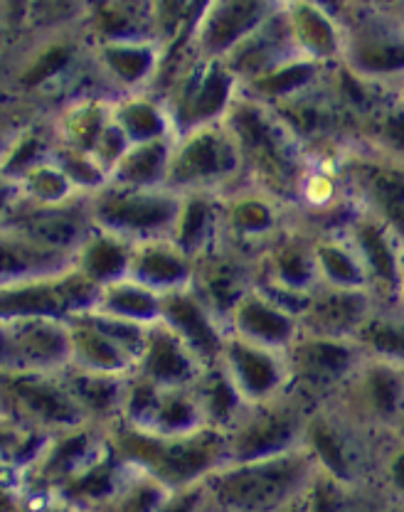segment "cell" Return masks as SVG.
<instances>
[{"instance_id":"5","label":"cell","mask_w":404,"mask_h":512,"mask_svg":"<svg viewBox=\"0 0 404 512\" xmlns=\"http://www.w3.org/2000/svg\"><path fill=\"white\" fill-rule=\"evenodd\" d=\"M336 170L355 210L380 220L404 244V160L348 143Z\"/></svg>"},{"instance_id":"18","label":"cell","mask_w":404,"mask_h":512,"mask_svg":"<svg viewBox=\"0 0 404 512\" xmlns=\"http://www.w3.org/2000/svg\"><path fill=\"white\" fill-rule=\"evenodd\" d=\"M220 365L247 407L269 402L291 389L286 352L262 348L232 333H227L225 345H222Z\"/></svg>"},{"instance_id":"15","label":"cell","mask_w":404,"mask_h":512,"mask_svg":"<svg viewBox=\"0 0 404 512\" xmlns=\"http://www.w3.org/2000/svg\"><path fill=\"white\" fill-rule=\"evenodd\" d=\"M97 293L99 286H94L74 266H69L57 274L0 286V318L69 320L92 308Z\"/></svg>"},{"instance_id":"23","label":"cell","mask_w":404,"mask_h":512,"mask_svg":"<svg viewBox=\"0 0 404 512\" xmlns=\"http://www.w3.org/2000/svg\"><path fill=\"white\" fill-rule=\"evenodd\" d=\"M252 286L254 261L247 256L232 252L227 247H217L215 252L195 259L193 288L222 323H227L232 308Z\"/></svg>"},{"instance_id":"17","label":"cell","mask_w":404,"mask_h":512,"mask_svg":"<svg viewBox=\"0 0 404 512\" xmlns=\"http://www.w3.org/2000/svg\"><path fill=\"white\" fill-rule=\"evenodd\" d=\"M340 232L348 237L368 276V288L377 306H397L400 301L404 244L380 220L355 210Z\"/></svg>"},{"instance_id":"38","label":"cell","mask_w":404,"mask_h":512,"mask_svg":"<svg viewBox=\"0 0 404 512\" xmlns=\"http://www.w3.org/2000/svg\"><path fill=\"white\" fill-rule=\"evenodd\" d=\"M175 138V136H173ZM173 138L134 143L111 168L109 183L124 188H166Z\"/></svg>"},{"instance_id":"10","label":"cell","mask_w":404,"mask_h":512,"mask_svg":"<svg viewBox=\"0 0 404 512\" xmlns=\"http://www.w3.org/2000/svg\"><path fill=\"white\" fill-rule=\"evenodd\" d=\"M0 407L23 429L47 436L89 424L69 392L65 370L0 375Z\"/></svg>"},{"instance_id":"4","label":"cell","mask_w":404,"mask_h":512,"mask_svg":"<svg viewBox=\"0 0 404 512\" xmlns=\"http://www.w3.org/2000/svg\"><path fill=\"white\" fill-rule=\"evenodd\" d=\"M242 183V158L225 121L193 128L173 138L166 188L178 195L188 192L225 195Z\"/></svg>"},{"instance_id":"21","label":"cell","mask_w":404,"mask_h":512,"mask_svg":"<svg viewBox=\"0 0 404 512\" xmlns=\"http://www.w3.org/2000/svg\"><path fill=\"white\" fill-rule=\"evenodd\" d=\"M13 370L62 372L69 367V323L60 318H8Z\"/></svg>"},{"instance_id":"25","label":"cell","mask_w":404,"mask_h":512,"mask_svg":"<svg viewBox=\"0 0 404 512\" xmlns=\"http://www.w3.org/2000/svg\"><path fill=\"white\" fill-rule=\"evenodd\" d=\"M69 323V367L97 375L129 377L136 370V357L119 340L111 338L92 311H82Z\"/></svg>"},{"instance_id":"6","label":"cell","mask_w":404,"mask_h":512,"mask_svg":"<svg viewBox=\"0 0 404 512\" xmlns=\"http://www.w3.org/2000/svg\"><path fill=\"white\" fill-rule=\"evenodd\" d=\"M89 217L97 229L138 244L170 237L180 210V195L170 188H124L106 183L87 197Z\"/></svg>"},{"instance_id":"52","label":"cell","mask_w":404,"mask_h":512,"mask_svg":"<svg viewBox=\"0 0 404 512\" xmlns=\"http://www.w3.org/2000/svg\"><path fill=\"white\" fill-rule=\"evenodd\" d=\"M395 92H397V96H400V99L404 101V79H402L400 84H397V87H395Z\"/></svg>"},{"instance_id":"19","label":"cell","mask_w":404,"mask_h":512,"mask_svg":"<svg viewBox=\"0 0 404 512\" xmlns=\"http://www.w3.org/2000/svg\"><path fill=\"white\" fill-rule=\"evenodd\" d=\"M161 323H166L188 345L190 352L198 357L205 370L220 362L227 328L215 316V311L202 301L193 284L163 296Z\"/></svg>"},{"instance_id":"7","label":"cell","mask_w":404,"mask_h":512,"mask_svg":"<svg viewBox=\"0 0 404 512\" xmlns=\"http://www.w3.org/2000/svg\"><path fill=\"white\" fill-rule=\"evenodd\" d=\"M166 104L173 133L180 136L193 128L225 121L239 94V79L225 60H202L178 69L158 92Z\"/></svg>"},{"instance_id":"37","label":"cell","mask_w":404,"mask_h":512,"mask_svg":"<svg viewBox=\"0 0 404 512\" xmlns=\"http://www.w3.org/2000/svg\"><path fill=\"white\" fill-rule=\"evenodd\" d=\"M313 252H316V266L318 276H321V286L370 291L363 264H360L353 244L348 242V237H345L340 229L316 232V237H313Z\"/></svg>"},{"instance_id":"3","label":"cell","mask_w":404,"mask_h":512,"mask_svg":"<svg viewBox=\"0 0 404 512\" xmlns=\"http://www.w3.org/2000/svg\"><path fill=\"white\" fill-rule=\"evenodd\" d=\"M318 466L306 446L249 463H225L205 480V498L227 512H274L306 493Z\"/></svg>"},{"instance_id":"14","label":"cell","mask_w":404,"mask_h":512,"mask_svg":"<svg viewBox=\"0 0 404 512\" xmlns=\"http://www.w3.org/2000/svg\"><path fill=\"white\" fill-rule=\"evenodd\" d=\"M340 64L368 82L395 89L404 79V28L385 13L353 18L343 32Z\"/></svg>"},{"instance_id":"50","label":"cell","mask_w":404,"mask_h":512,"mask_svg":"<svg viewBox=\"0 0 404 512\" xmlns=\"http://www.w3.org/2000/svg\"><path fill=\"white\" fill-rule=\"evenodd\" d=\"M195 512H227V510H222V508H217V505L215 503H210V500H202V503H200V508L198 510H195Z\"/></svg>"},{"instance_id":"35","label":"cell","mask_w":404,"mask_h":512,"mask_svg":"<svg viewBox=\"0 0 404 512\" xmlns=\"http://www.w3.org/2000/svg\"><path fill=\"white\" fill-rule=\"evenodd\" d=\"M328 69L331 67H326V64L296 55L291 60L276 64L274 69L264 72L262 77L239 84V87H242V92L262 101V104L276 106L281 101L291 99V96H299L323 84V79L328 77Z\"/></svg>"},{"instance_id":"30","label":"cell","mask_w":404,"mask_h":512,"mask_svg":"<svg viewBox=\"0 0 404 512\" xmlns=\"http://www.w3.org/2000/svg\"><path fill=\"white\" fill-rule=\"evenodd\" d=\"M65 382L89 424L109 429L111 424L121 421L126 377L97 375V372H84L77 370V367H67Z\"/></svg>"},{"instance_id":"26","label":"cell","mask_w":404,"mask_h":512,"mask_svg":"<svg viewBox=\"0 0 404 512\" xmlns=\"http://www.w3.org/2000/svg\"><path fill=\"white\" fill-rule=\"evenodd\" d=\"M94 64L116 96L151 92L161 72L151 42H101Z\"/></svg>"},{"instance_id":"27","label":"cell","mask_w":404,"mask_h":512,"mask_svg":"<svg viewBox=\"0 0 404 512\" xmlns=\"http://www.w3.org/2000/svg\"><path fill=\"white\" fill-rule=\"evenodd\" d=\"M129 276L138 284L166 296L170 291L193 284L195 259L185 254L170 237L148 239V242L134 244Z\"/></svg>"},{"instance_id":"32","label":"cell","mask_w":404,"mask_h":512,"mask_svg":"<svg viewBox=\"0 0 404 512\" xmlns=\"http://www.w3.org/2000/svg\"><path fill=\"white\" fill-rule=\"evenodd\" d=\"M131 254H134V244L94 227L74 252L72 266L84 279L101 288L129 276Z\"/></svg>"},{"instance_id":"49","label":"cell","mask_w":404,"mask_h":512,"mask_svg":"<svg viewBox=\"0 0 404 512\" xmlns=\"http://www.w3.org/2000/svg\"><path fill=\"white\" fill-rule=\"evenodd\" d=\"M308 488H311V485H308ZM274 512H311V508H308V490H306V493H301L299 498L291 500V503L281 505V508L274 510Z\"/></svg>"},{"instance_id":"53","label":"cell","mask_w":404,"mask_h":512,"mask_svg":"<svg viewBox=\"0 0 404 512\" xmlns=\"http://www.w3.org/2000/svg\"><path fill=\"white\" fill-rule=\"evenodd\" d=\"M397 434L404 436V414H402V424H400V429H397Z\"/></svg>"},{"instance_id":"31","label":"cell","mask_w":404,"mask_h":512,"mask_svg":"<svg viewBox=\"0 0 404 512\" xmlns=\"http://www.w3.org/2000/svg\"><path fill=\"white\" fill-rule=\"evenodd\" d=\"M291 28V37H294L296 52L301 57H308L313 62H321L326 67L340 62L343 57V30L333 23V15L321 10L318 5L303 3L294 8V13L286 15Z\"/></svg>"},{"instance_id":"9","label":"cell","mask_w":404,"mask_h":512,"mask_svg":"<svg viewBox=\"0 0 404 512\" xmlns=\"http://www.w3.org/2000/svg\"><path fill=\"white\" fill-rule=\"evenodd\" d=\"M311 409V404L294 392L262 404H249L225 431L227 463L262 461L303 446V429Z\"/></svg>"},{"instance_id":"44","label":"cell","mask_w":404,"mask_h":512,"mask_svg":"<svg viewBox=\"0 0 404 512\" xmlns=\"http://www.w3.org/2000/svg\"><path fill=\"white\" fill-rule=\"evenodd\" d=\"M18 190L20 197L35 202V205H65V202L82 197L52 156L30 168L18 180Z\"/></svg>"},{"instance_id":"54","label":"cell","mask_w":404,"mask_h":512,"mask_svg":"<svg viewBox=\"0 0 404 512\" xmlns=\"http://www.w3.org/2000/svg\"><path fill=\"white\" fill-rule=\"evenodd\" d=\"M0 416H5V414H3V407H0Z\"/></svg>"},{"instance_id":"1","label":"cell","mask_w":404,"mask_h":512,"mask_svg":"<svg viewBox=\"0 0 404 512\" xmlns=\"http://www.w3.org/2000/svg\"><path fill=\"white\" fill-rule=\"evenodd\" d=\"M225 126L237 143L244 183L271 192L296 210L311 158L274 109L239 87Z\"/></svg>"},{"instance_id":"43","label":"cell","mask_w":404,"mask_h":512,"mask_svg":"<svg viewBox=\"0 0 404 512\" xmlns=\"http://www.w3.org/2000/svg\"><path fill=\"white\" fill-rule=\"evenodd\" d=\"M195 394H198L207 426H212V429L227 431L239 419V414L247 409V404L239 397L237 387L227 377V372L222 370L220 362L202 370L198 382H195Z\"/></svg>"},{"instance_id":"42","label":"cell","mask_w":404,"mask_h":512,"mask_svg":"<svg viewBox=\"0 0 404 512\" xmlns=\"http://www.w3.org/2000/svg\"><path fill=\"white\" fill-rule=\"evenodd\" d=\"M353 143L397 160H404V101L392 92L355 128Z\"/></svg>"},{"instance_id":"33","label":"cell","mask_w":404,"mask_h":512,"mask_svg":"<svg viewBox=\"0 0 404 512\" xmlns=\"http://www.w3.org/2000/svg\"><path fill=\"white\" fill-rule=\"evenodd\" d=\"M311 512H397L377 483H343L318 471L308 488Z\"/></svg>"},{"instance_id":"46","label":"cell","mask_w":404,"mask_h":512,"mask_svg":"<svg viewBox=\"0 0 404 512\" xmlns=\"http://www.w3.org/2000/svg\"><path fill=\"white\" fill-rule=\"evenodd\" d=\"M372 483L382 488V493L402 508L404 505V436L392 434L382 439L380 451H377L375 473Z\"/></svg>"},{"instance_id":"2","label":"cell","mask_w":404,"mask_h":512,"mask_svg":"<svg viewBox=\"0 0 404 512\" xmlns=\"http://www.w3.org/2000/svg\"><path fill=\"white\" fill-rule=\"evenodd\" d=\"M106 436L126 463L151 473L173 490L202 485L227 463L225 431L212 426L183 436H161L116 421L106 429Z\"/></svg>"},{"instance_id":"8","label":"cell","mask_w":404,"mask_h":512,"mask_svg":"<svg viewBox=\"0 0 404 512\" xmlns=\"http://www.w3.org/2000/svg\"><path fill=\"white\" fill-rule=\"evenodd\" d=\"M313 237L316 232L296 215L254 259V286L267 291L296 316L306 306L308 296L321 286Z\"/></svg>"},{"instance_id":"51","label":"cell","mask_w":404,"mask_h":512,"mask_svg":"<svg viewBox=\"0 0 404 512\" xmlns=\"http://www.w3.org/2000/svg\"><path fill=\"white\" fill-rule=\"evenodd\" d=\"M397 306L404 311V259H402V281H400V301H397Z\"/></svg>"},{"instance_id":"13","label":"cell","mask_w":404,"mask_h":512,"mask_svg":"<svg viewBox=\"0 0 404 512\" xmlns=\"http://www.w3.org/2000/svg\"><path fill=\"white\" fill-rule=\"evenodd\" d=\"M294 217V207L271 192L249 183L237 185L222 195V247L254 261Z\"/></svg>"},{"instance_id":"24","label":"cell","mask_w":404,"mask_h":512,"mask_svg":"<svg viewBox=\"0 0 404 512\" xmlns=\"http://www.w3.org/2000/svg\"><path fill=\"white\" fill-rule=\"evenodd\" d=\"M205 367L190 352L188 345L168 328L166 323L148 325L146 343L136 362V375L146 377L158 387H193Z\"/></svg>"},{"instance_id":"12","label":"cell","mask_w":404,"mask_h":512,"mask_svg":"<svg viewBox=\"0 0 404 512\" xmlns=\"http://www.w3.org/2000/svg\"><path fill=\"white\" fill-rule=\"evenodd\" d=\"M363 357L353 338L299 333L286 350L291 375L289 392L311 407L328 404L348 384Z\"/></svg>"},{"instance_id":"40","label":"cell","mask_w":404,"mask_h":512,"mask_svg":"<svg viewBox=\"0 0 404 512\" xmlns=\"http://www.w3.org/2000/svg\"><path fill=\"white\" fill-rule=\"evenodd\" d=\"M205 426L207 421L200 409L198 394H195L193 384V387H161L151 416H148L146 424L136 426V429L151 431V434L161 436H183L193 434V431L198 429H205Z\"/></svg>"},{"instance_id":"11","label":"cell","mask_w":404,"mask_h":512,"mask_svg":"<svg viewBox=\"0 0 404 512\" xmlns=\"http://www.w3.org/2000/svg\"><path fill=\"white\" fill-rule=\"evenodd\" d=\"M328 404L365 434L387 439L402 424L404 367L363 357L348 384Z\"/></svg>"},{"instance_id":"39","label":"cell","mask_w":404,"mask_h":512,"mask_svg":"<svg viewBox=\"0 0 404 512\" xmlns=\"http://www.w3.org/2000/svg\"><path fill=\"white\" fill-rule=\"evenodd\" d=\"M161 306L163 296L161 293L151 291L148 286L138 284L131 276L106 284L99 288L97 301L92 308L106 313V316L124 318L138 325H153L161 320Z\"/></svg>"},{"instance_id":"20","label":"cell","mask_w":404,"mask_h":512,"mask_svg":"<svg viewBox=\"0 0 404 512\" xmlns=\"http://www.w3.org/2000/svg\"><path fill=\"white\" fill-rule=\"evenodd\" d=\"M227 333L262 348L286 352L301 333L299 316L259 286H252L227 316Z\"/></svg>"},{"instance_id":"34","label":"cell","mask_w":404,"mask_h":512,"mask_svg":"<svg viewBox=\"0 0 404 512\" xmlns=\"http://www.w3.org/2000/svg\"><path fill=\"white\" fill-rule=\"evenodd\" d=\"M111 116H114V124L121 128L129 146L175 136L166 104L153 92L116 96L111 101Z\"/></svg>"},{"instance_id":"28","label":"cell","mask_w":404,"mask_h":512,"mask_svg":"<svg viewBox=\"0 0 404 512\" xmlns=\"http://www.w3.org/2000/svg\"><path fill=\"white\" fill-rule=\"evenodd\" d=\"M170 239L193 259L222 247V195L217 192L180 195L178 220Z\"/></svg>"},{"instance_id":"47","label":"cell","mask_w":404,"mask_h":512,"mask_svg":"<svg viewBox=\"0 0 404 512\" xmlns=\"http://www.w3.org/2000/svg\"><path fill=\"white\" fill-rule=\"evenodd\" d=\"M18 195H20L18 183H13V180H8V178H3V175H0V217L5 215V210L13 205L15 197H18Z\"/></svg>"},{"instance_id":"41","label":"cell","mask_w":404,"mask_h":512,"mask_svg":"<svg viewBox=\"0 0 404 512\" xmlns=\"http://www.w3.org/2000/svg\"><path fill=\"white\" fill-rule=\"evenodd\" d=\"M353 340L365 357L404 367V311L400 306H375Z\"/></svg>"},{"instance_id":"36","label":"cell","mask_w":404,"mask_h":512,"mask_svg":"<svg viewBox=\"0 0 404 512\" xmlns=\"http://www.w3.org/2000/svg\"><path fill=\"white\" fill-rule=\"evenodd\" d=\"M72 266L69 256L47 252L20 234L0 229V286L57 274Z\"/></svg>"},{"instance_id":"29","label":"cell","mask_w":404,"mask_h":512,"mask_svg":"<svg viewBox=\"0 0 404 512\" xmlns=\"http://www.w3.org/2000/svg\"><path fill=\"white\" fill-rule=\"evenodd\" d=\"M262 0H222L202 25L200 52L205 60H225L232 50L264 23Z\"/></svg>"},{"instance_id":"45","label":"cell","mask_w":404,"mask_h":512,"mask_svg":"<svg viewBox=\"0 0 404 512\" xmlns=\"http://www.w3.org/2000/svg\"><path fill=\"white\" fill-rule=\"evenodd\" d=\"M52 158L65 170L69 183L77 188L79 195H94V192L109 183V173H106L104 165L92 153H84L77 151V148H67L57 143Z\"/></svg>"},{"instance_id":"48","label":"cell","mask_w":404,"mask_h":512,"mask_svg":"<svg viewBox=\"0 0 404 512\" xmlns=\"http://www.w3.org/2000/svg\"><path fill=\"white\" fill-rule=\"evenodd\" d=\"M303 3L318 5V8L326 10V13L333 15V18H340V15L345 13V0H303Z\"/></svg>"},{"instance_id":"22","label":"cell","mask_w":404,"mask_h":512,"mask_svg":"<svg viewBox=\"0 0 404 512\" xmlns=\"http://www.w3.org/2000/svg\"><path fill=\"white\" fill-rule=\"evenodd\" d=\"M375 306L377 301L370 291L318 286L299 313L301 333L353 338Z\"/></svg>"},{"instance_id":"16","label":"cell","mask_w":404,"mask_h":512,"mask_svg":"<svg viewBox=\"0 0 404 512\" xmlns=\"http://www.w3.org/2000/svg\"><path fill=\"white\" fill-rule=\"evenodd\" d=\"M87 197L89 195H82L77 200L65 202V205H35V202L18 195L13 205L5 210V215L0 217V229L20 234L47 252L74 259L79 244L94 229Z\"/></svg>"}]
</instances>
